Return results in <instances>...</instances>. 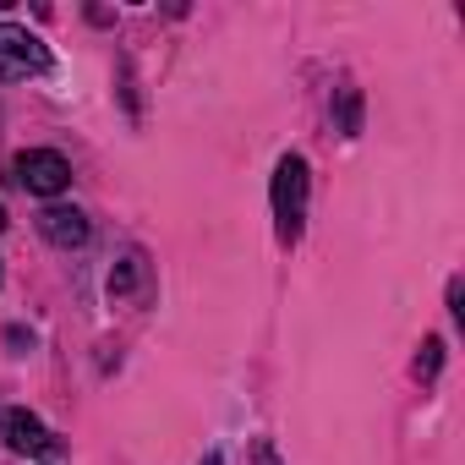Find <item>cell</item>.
<instances>
[{
  "instance_id": "5",
  "label": "cell",
  "mask_w": 465,
  "mask_h": 465,
  "mask_svg": "<svg viewBox=\"0 0 465 465\" xmlns=\"http://www.w3.org/2000/svg\"><path fill=\"white\" fill-rule=\"evenodd\" d=\"M148 285H153V263H148V252H143V247H126L121 263L110 269V296H115V302H143Z\"/></svg>"
},
{
  "instance_id": "4",
  "label": "cell",
  "mask_w": 465,
  "mask_h": 465,
  "mask_svg": "<svg viewBox=\"0 0 465 465\" xmlns=\"http://www.w3.org/2000/svg\"><path fill=\"white\" fill-rule=\"evenodd\" d=\"M0 438H6V449L12 454H55L61 443H55V432L34 416V411H23V405H12V411H0Z\"/></svg>"
},
{
  "instance_id": "7",
  "label": "cell",
  "mask_w": 465,
  "mask_h": 465,
  "mask_svg": "<svg viewBox=\"0 0 465 465\" xmlns=\"http://www.w3.org/2000/svg\"><path fill=\"white\" fill-rule=\"evenodd\" d=\"M340 132H345V137L361 132V94H356V88H340Z\"/></svg>"
},
{
  "instance_id": "11",
  "label": "cell",
  "mask_w": 465,
  "mask_h": 465,
  "mask_svg": "<svg viewBox=\"0 0 465 465\" xmlns=\"http://www.w3.org/2000/svg\"><path fill=\"white\" fill-rule=\"evenodd\" d=\"M0 263H6V258H0ZM0 280H6V269H0Z\"/></svg>"
},
{
  "instance_id": "6",
  "label": "cell",
  "mask_w": 465,
  "mask_h": 465,
  "mask_svg": "<svg viewBox=\"0 0 465 465\" xmlns=\"http://www.w3.org/2000/svg\"><path fill=\"white\" fill-rule=\"evenodd\" d=\"M39 236H45L50 247H61V252H72V247L88 242V213H83V208H61V203H50V208L39 213Z\"/></svg>"
},
{
  "instance_id": "8",
  "label": "cell",
  "mask_w": 465,
  "mask_h": 465,
  "mask_svg": "<svg viewBox=\"0 0 465 465\" xmlns=\"http://www.w3.org/2000/svg\"><path fill=\"white\" fill-rule=\"evenodd\" d=\"M438 367H443V340L432 334V340H421V356H416V378H421V383H432V378H438Z\"/></svg>"
},
{
  "instance_id": "9",
  "label": "cell",
  "mask_w": 465,
  "mask_h": 465,
  "mask_svg": "<svg viewBox=\"0 0 465 465\" xmlns=\"http://www.w3.org/2000/svg\"><path fill=\"white\" fill-rule=\"evenodd\" d=\"M460 302H465V296H460V280H454V285H449V312H454V318L465 323V307H460Z\"/></svg>"
},
{
  "instance_id": "1",
  "label": "cell",
  "mask_w": 465,
  "mask_h": 465,
  "mask_svg": "<svg viewBox=\"0 0 465 465\" xmlns=\"http://www.w3.org/2000/svg\"><path fill=\"white\" fill-rule=\"evenodd\" d=\"M307 192H312V175H307V159L302 153H285L274 164V230H280V242H302V224H307Z\"/></svg>"
},
{
  "instance_id": "2",
  "label": "cell",
  "mask_w": 465,
  "mask_h": 465,
  "mask_svg": "<svg viewBox=\"0 0 465 465\" xmlns=\"http://www.w3.org/2000/svg\"><path fill=\"white\" fill-rule=\"evenodd\" d=\"M50 72V50L17 28V23H0V83H23V77H39Z\"/></svg>"
},
{
  "instance_id": "3",
  "label": "cell",
  "mask_w": 465,
  "mask_h": 465,
  "mask_svg": "<svg viewBox=\"0 0 465 465\" xmlns=\"http://www.w3.org/2000/svg\"><path fill=\"white\" fill-rule=\"evenodd\" d=\"M17 181L34 192V197H61L66 186H72V164L55 153V148H28V153H17Z\"/></svg>"
},
{
  "instance_id": "10",
  "label": "cell",
  "mask_w": 465,
  "mask_h": 465,
  "mask_svg": "<svg viewBox=\"0 0 465 465\" xmlns=\"http://www.w3.org/2000/svg\"><path fill=\"white\" fill-rule=\"evenodd\" d=\"M6 224H12V219H6V203H0V230H6Z\"/></svg>"
}]
</instances>
